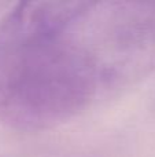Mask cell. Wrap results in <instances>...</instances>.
Wrapping results in <instances>:
<instances>
[{"instance_id":"6da1fadb","label":"cell","mask_w":155,"mask_h":157,"mask_svg":"<svg viewBox=\"0 0 155 157\" xmlns=\"http://www.w3.org/2000/svg\"><path fill=\"white\" fill-rule=\"evenodd\" d=\"M113 92L96 2L19 3L0 24V123L49 130Z\"/></svg>"}]
</instances>
